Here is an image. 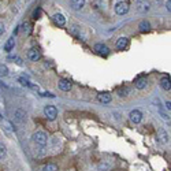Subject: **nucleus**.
Returning a JSON list of instances; mask_svg holds the SVG:
<instances>
[{
	"mask_svg": "<svg viewBox=\"0 0 171 171\" xmlns=\"http://www.w3.org/2000/svg\"><path fill=\"white\" fill-rule=\"evenodd\" d=\"M94 51L97 52V54H100V55H108V52H110V49H108V47L104 45V44H96L94 45Z\"/></svg>",
	"mask_w": 171,
	"mask_h": 171,
	"instance_id": "1a4fd4ad",
	"label": "nucleus"
},
{
	"mask_svg": "<svg viewBox=\"0 0 171 171\" xmlns=\"http://www.w3.org/2000/svg\"><path fill=\"white\" fill-rule=\"evenodd\" d=\"M97 100L103 104H108L112 100V97H111L110 93H100V94H97Z\"/></svg>",
	"mask_w": 171,
	"mask_h": 171,
	"instance_id": "9d476101",
	"label": "nucleus"
},
{
	"mask_svg": "<svg viewBox=\"0 0 171 171\" xmlns=\"http://www.w3.org/2000/svg\"><path fill=\"white\" fill-rule=\"evenodd\" d=\"M70 4L73 10H81L85 4V0H70Z\"/></svg>",
	"mask_w": 171,
	"mask_h": 171,
	"instance_id": "f8f14e48",
	"label": "nucleus"
},
{
	"mask_svg": "<svg viewBox=\"0 0 171 171\" xmlns=\"http://www.w3.org/2000/svg\"><path fill=\"white\" fill-rule=\"evenodd\" d=\"M6 75H8V68L4 65H0V77H6Z\"/></svg>",
	"mask_w": 171,
	"mask_h": 171,
	"instance_id": "aec40b11",
	"label": "nucleus"
},
{
	"mask_svg": "<svg viewBox=\"0 0 171 171\" xmlns=\"http://www.w3.org/2000/svg\"><path fill=\"white\" fill-rule=\"evenodd\" d=\"M41 96H44V97H55V94H52V93H49V92H41Z\"/></svg>",
	"mask_w": 171,
	"mask_h": 171,
	"instance_id": "393cba45",
	"label": "nucleus"
},
{
	"mask_svg": "<svg viewBox=\"0 0 171 171\" xmlns=\"http://www.w3.org/2000/svg\"><path fill=\"white\" fill-rule=\"evenodd\" d=\"M1 120H3V115H1V114H0V122H1Z\"/></svg>",
	"mask_w": 171,
	"mask_h": 171,
	"instance_id": "c756f323",
	"label": "nucleus"
},
{
	"mask_svg": "<svg viewBox=\"0 0 171 171\" xmlns=\"http://www.w3.org/2000/svg\"><path fill=\"white\" fill-rule=\"evenodd\" d=\"M0 88H1V81H0Z\"/></svg>",
	"mask_w": 171,
	"mask_h": 171,
	"instance_id": "7c9ffc66",
	"label": "nucleus"
},
{
	"mask_svg": "<svg viewBox=\"0 0 171 171\" xmlns=\"http://www.w3.org/2000/svg\"><path fill=\"white\" fill-rule=\"evenodd\" d=\"M136 8L138 13H146L151 8V1L149 0H136Z\"/></svg>",
	"mask_w": 171,
	"mask_h": 171,
	"instance_id": "7ed1b4c3",
	"label": "nucleus"
},
{
	"mask_svg": "<svg viewBox=\"0 0 171 171\" xmlns=\"http://www.w3.org/2000/svg\"><path fill=\"white\" fill-rule=\"evenodd\" d=\"M166 8H167L168 13L171 11V0H167V3H166Z\"/></svg>",
	"mask_w": 171,
	"mask_h": 171,
	"instance_id": "a878e982",
	"label": "nucleus"
},
{
	"mask_svg": "<svg viewBox=\"0 0 171 171\" xmlns=\"http://www.w3.org/2000/svg\"><path fill=\"white\" fill-rule=\"evenodd\" d=\"M127 11H129V4L126 1H120L115 6V13L118 15H125V14H127Z\"/></svg>",
	"mask_w": 171,
	"mask_h": 171,
	"instance_id": "20e7f679",
	"label": "nucleus"
},
{
	"mask_svg": "<svg viewBox=\"0 0 171 171\" xmlns=\"http://www.w3.org/2000/svg\"><path fill=\"white\" fill-rule=\"evenodd\" d=\"M127 44H129V40L126 39V37H120V39L116 41V48L118 49H125L126 47H127Z\"/></svg>",
	"mask_w": 171,
	"mask_h": 171,
	"instance_id": "2eb2a0df",
	"label": "nucleus"
},
{
	"mask_svg": "<svg viewBox=\"0 0 171 171\" xmlns=\"http://www.w3.org/2000/svg\"><path fill=\"white\" fill-rule=\"evenodd\" d=\"M58 166L55 164V163H48V164L44 167V171H58Z\"/></svg>",
	"mask_w": 171,
	"mask_h": 171,
	"instance_id": "6ab92c4d",
	"label": "nucleus"
},
{
	"mask_svg": "<svg viewBox=\"0 0 171 171\" xmlns=\"http://www.w3.org/2000/svg\"><path fill=\"white\" fill-rule=\"evenodd\" d=\"M6 155H7V149H6V146H4L3 144H0V160L6 158Z\"/></svg>",
	"mask_w": 171,
	"mask_h": 171,
	"instance_id": "412c9836",
	"label": "nucleus"
},
{
	"mask_svg": "<svg viewBox=\"0 0 171 171\" xmlns=\"http://www.w3.org/2000/svg\"><path fill=\"white\" fill-rule=\"evenodd\" d=\"M146 84H148V81H146V78H138V80L136 81V88L137 89H144V88L146 86Z\"/></svg>",
	"mask_w": 171,
	"mask_h": 171,
	"instance_id": "dca6fc26",
	"label": "nucleus"
},
{
	"mask_svg": "<svg viewBox=\"0 0 171 171\" xmlns=\"http://www.w3.org/2000/svg\"><path fill=\"white\" fill-rule=\"evenodd\" d=\"M3 32H4V25L1 22H0V36L3 34Z\"/></svg>",
	"mask_w": 171,
	"mask_h": 171,
	"instance_id": "cd10ccee",
	"label": "nucleus"
},
{
	"mask_svg": "<svg viewBox=\"0 0 171 171\" xmlns=\"http://www.w3.org/2000/svg\"><path fill=\"white\" fill-rule=\"evenodd\" d=\"M138 29L141 30V32H148V30L151 29V25H149V22H148V21H142V22L140 23Z\"/></svg>",
	"mask_w": 171,
	"mask_h": 171,
	"instance_id": "f3484780",
	"label": "nucleus"
},
{
	"mask_svg": "<svg viewBox=\"0 0 171 171\" xmlns=\"http://www.w3.org/2000/svg\"><path fill=\"white\" fill-rule=\"evenodd\" d=\"M161 141H163V142H167V136H166L164 132H161Z\"/></svg>",
	"mask_w": 171,
	"mask_h": 171,
	"instance_id": "bb28decb",
	"label": "nucleus"
},
{
	"mask_svg": "<svg viewBox=\"0 0 171 171\" xmlns=\"http://www.w3.org/2000/svg\"><path fill=\"white\" fill-rule=\"evenodd\" d=\"M40 56H41V54H40V51L37 48H32L29 52H28V58H29L32 62H37L40 59Z\"/></svg>",
	"mask_w": 171,
	"mask_h": 171,
	"instance_id": "6e6552de",
	"label": "nucleus"
},
{
	"mask_svg": "<svg viewBox=\"0 0 171 171\" xmlns=\"http://www.w3.org/2000/svg\"><path fill=\"white\" fill-rule=\"evenodd\" d=\"M40 16H41V8H37L34 11V14H33V18L34 19H40Z\"/></svg>",
	"mask_w": 171,
	"mask_h": 171,
	"instance_id": "5701e85b",
	"label": "nucleus"
},
{
	"mask_svg": "<svg viewBox=\"0 0 171 171\" xmlns=\"http://www.w3.org/2000/svg\"><path fill=\"white\" fill-rule=\"evenodd\" d=\"M160 86L164 89V91H170L171 89V81L170 77H163L160 80Z\"/></svg>",
	"mask_w": 171,
	"mask_h": 171,
	"instance_id": "ddd939ff",
	"label": "nucleus"
},
{
	"mask_svg": "<svg viewBox=\"0 0 171 171\" xmlns=\"http://www.w3.org/2000/svg\"><path fill=\"white\" fill-rule=\"evenodd\" d=\"M166 108H167L168 111L171 110V103H170V101H167V103H166Z\"/></svg>",
	"mask_w": 171,
	"mask_h": 171,
	"instance_id": "c85d7f7f",
	"label": "nucleus"
},
{
	"mask_svg": "<svg viewBox=\"0 0 171 171\" xmlns=\"http://www.w3.org/2000/svg\"><path fill=\"white\" fill-rule=\"evenodd\" d=\"M4 126H6V130H7V132H8V133H13V125H11L8 120L4 119Z\"/></svg>",
	"mask_w": 171,
	"mask_h": 171,
	"instance_id": "4be33fe9",
	"label": "nucleus"
},
{
	"mask_svg": "<svg viewBox=\"0 0 171 171\" xmlns=\"http://www.w3.org/2000/svg\"><path fill=\"white\" fill-rule=\"evenodd\" d=\"M52 19H54V22H55L58 26H65L66 25V18L62 15V14H55Z\"/></svg>",
	"mask_w": 171,
	"mask_h": 171,
	"instance_id": "9b49d317",
	"label": "nucleus"
},
{
	"mask_svg": "<svg viewBox=\"0 0 171 171\" xmlns=\"http://www.w3.org/2000/svg\"><path fill=\"white\" fill-rule=\"evenodd\" d=\"M44 115L47 116V119L49 120H55L56 116H58V110H56L55 106H47L44 108Z\"/></svg>",
	"mask_w": 171,
	"mask_h": 171,
	"instance_id": "f03ea898",
	"label": "nucleus"
},
{
	"mask_svg": "<svg viewBox=\"0 0 171 171\" xmlns=\"http://www.w3.org/2000/svg\"><path fill=\"white\" fill-rule=\"evenodd\" d=\"M33 141L36 142V144H39V145H47V142H48V136H47L44 132H36L33 133L32 136Z\"/></svg>",
	"mask_w": 171,
	"mask_h": 171,
	"instance_id": "f257e3e1",
	"label": "nucleus"
},
{
	"mask_svg": "<svg viewBox=\"0 0 171 171\" xmlns=\"http://www.w3.org/2000/svg\"><path fill=\"white\" fill-rule=\"evenodd\" d=\"M23 30H25V32H28V33H30V23H28V22H25L23 23Z\"/></svg>",
	"mask_w": 171,
	"mask_h": 171,
	"instance_id": "b1692460",
	"label": "nucleus"
},
{
	"mask_svg": "<svg viewBox=\"0 0 171 171\" xmlns=\"http://www.w3.org/2000/svg\"><path fill=\"white\" fill-rule=\"evenodd\" d=\"M15 120L19 123H25L26 119H28V115H26V112L23 110H21V108H18V110H15Z\"/></svg>",
	"mask_w": 171,
	"mask_h": 171,
	"instance_id": "423d86ee",
	"label": "nucleus"
},
{
	"mask_svg": "<svg viewBox=\"0 0 171 171\" xmlns=\"http://www.w3.org/2000/svg\"><path fill=\"white\" fill-rule=\"evenodd\" d=\"M129 118L133 123H140L142 119V114H141V111H138V110H133L132 112L129 114Z\"/></svg>",
	"mask_w": 171,
	"mask_h": 171,
	"instance_id": "39448f33",
	"label": "nucleus"
},
{
	"mask_svg": "<svg viewBox=\"0 0 171 171\" xmlns=\"http://www.w3.org/2000/svg\"><path fill=\"white\" fill-rule=\"evenodd\" d=\"M58 85H59V89H60V91H65V92L70 91L71 86H73V84H71L70 81H68V80H65V78H62V80H59Z\"/></svg>",
	"mask_w": 171,
	"mask_h": 171,
	"instance_id": "0eeeda50",
	"label": "nucleus"
},
{
	"mask_svg": "<svg viewBox=\"0 0 171 171\" xmlns=\"http://www.w3.org/2000/svg\"><path fill=\"white\" fill-rule=\"evenodd\" d=\"M14 47H15V40H14V37H10V39L6 41V44H4V51L10 52V51H13Z\"/></svg>",
	"mask_w": 171,
	"mask_h": 171,
	"instance_id": "4468645a",
	"label": "nucleus"
},
{
	"mask_svg": "<svg viewBox=\"0 0 171 171\" xmlns=\"http://www.w3.org/2000/svg\"><path fill=\"white\" fill-rule=\"evenodd\" d=\"M116 92H118V94H119L120 97H123V96H127V94L130 93V89L129 88H126V86H122V88H119Z\"/></svg>",
	"mask_w": 171,
	"mask_h": 171,
	"instance_id": "a211bd4d",
	"label": "nucleus"
}]
</instances>
